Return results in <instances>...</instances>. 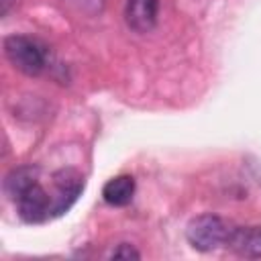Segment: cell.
Wrapping results in <instances>:
<instances>
[{
  "label": "cell",
  "mask_w": 261,
  "mask_h": 261,
  "mask_svg": "<svg viewBox=\"0 0 261 261\" xmlns=\"http://www.w3.org/2000/svg\"><path fill=\"white\" fill-rule=\"evenodd\" d=\"M4 55L24 75H39L47 67V47L27 35H8L4 39Z\"/></svg>",
  "instance_id": "1"
},
{
  "label": "cell",
  "mask_w": 261,
  "mask_h": 261,
  "mask_svg": "<svg viewBox=\"0 0 261 261\" xmlns=\"http://www.w3.org/2000/svg\"><path fill=\"white\" fill-rule=\"evenodd\" d=\"M230 230H232V226L224 218H220L216 214H200L188 222L186 239L196 251L210 253V251H216L218 247L226 245Z\"/></svg>",
  "instance_id": "2"
},
{
  "label": "cell",
  "mask_w": 261,
  "mask_h": 261,
  "mask_svg": "<svg viewBox=\"0 0 261 261\" xmlns=\"http://www.w3.org/2000/svg\"><path fill=\"white\" fill-rule=\"evenodd\" d=\"M53 186H55V194L51 196L53 198L51 218L65 214L75 204V200L84 192V175L71 167H65L53 173Z\"/></svg>",
  "instance_id": "3"
},
{
  "label": "cell",
  "mask_w": 261,
  "mask_h": 261,
  "mask_svg": "<svg viewBox=\"0 0 261 261\" xmlns=\"http://www.w3.org/2000/svg\"><path fill=\"white\" fill-rule=\"evenodd\" d=\"M16 212L18 216L29 222V224H39V222H45L47 218H51V204H53V198L45 192V188L37 181L33 184L31 188H27L16 200Z\"/></svg>",
  "instance_id": "4"
},
{
  "label": "cell",
  "mask_w": 261,
  "mask_h": 261,
  "mask_svg": "<svg viewBox=\"0 0 261 261\" xmlns=\"http://www.w3.org/2000/svg\"><path fill=\"white\" fill-rule=\"evenodd\" d=\"M159 18V0H126L124 22L137 35H147L155 29Z\"/></svg>",
  "instance_id": "5"
},
{
  "label": "cell",
  "mask_w": 261,
  "mask_h": 261,
  "mask_svg": "<svg viewBox=\"0 0 261 261\" xmlns=\"http://www.w3.org/2000/svg\"><path fill=\"white\" fill-rule=\"evenodd\" d=\"M226 247L239 257L261 259V226H234Z\"/></svg>",
  "instance_id": "6"
},
{
  "label": "cell",
  "mask_w": 261,
  "mask_h": 261,
  "mask_svg": "<svg viewBox=\"0 0 261 261\" xmlns=\"http://www.w3.org/2000/svg\"><path fill=\"white\" fill-rule=\"evenodd\" d=\"M135 190H137L135 177L122 173V175H116V177H112L104 184L102 198L110 206H126V204H130V200L135 196Z\"/></svg>",
  "instance_id": "7"
},
{
  "label": "cell",
  "mask_w": 261,
  "mask_h": 261,
  "mask_svg": "<svg viewBox=\"0 0 261 261\" xmlns=\"http://www.w3.org/2000/svg\"><path fill=\"white\" fill-rule=\"evenodd\" d=\"M39 173L41 169L37 165H18L14 169H10L4 177V192L6 196L14 202L27 188H31L33 184L39 181Z\"/></svg>",
  "instance_id": "8"
},
{
  "label": "cell",
  "mask_w": 261,
  "mask_h": 261,
  "mask_svg": "<svg viewBox=\"0 0 261 261\" xmlns=\"http://www.w3.org/2000/svg\"><path fill=\"white\" fill-rule=\"evenodd\" d=\"M108 257H112V259H141V253H139L133 245L120 243V245H116V247L110 251Z\"/></svg>",
  "instance_id": "9"
}]
</instances>
